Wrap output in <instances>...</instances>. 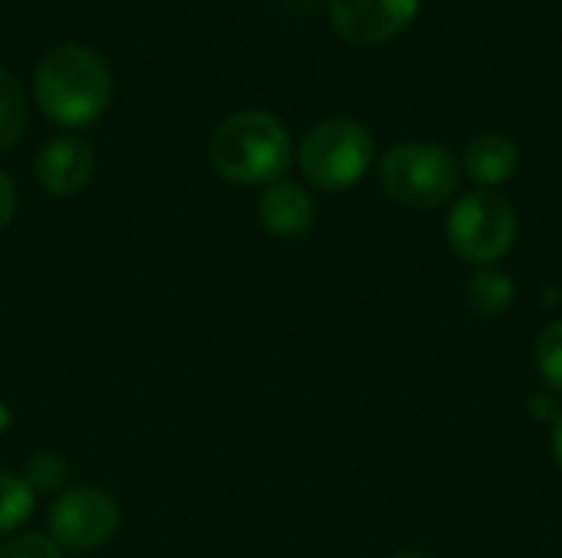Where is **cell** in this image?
<instances>
[{
  "label": "cell",
  "mask_w": 562,
  "mask_h": 558,
  "mask_svg": "<svg viewBox=\"0 0 562 558\" xmlns=\"http://www.w3.org/2000/svg\"><path fill=\"white\" fill-rule=\"evenodd\" d=\"M33 95L49 122L63 128H86L109 109L112 76L95 49L82 43H59L36 62Z\"/></svg>",
  "instance_id": "obj_1"
},
{
  "label": "cell",
  "mask_w": 562,
  "mask_h": 558,
  "mask_svg": "<svg viewBox=\"0 0 562 558\" xmlns=\"http://www.w3.org/2000/svg\"><path fill=\"white\" fill-rule=\"evenodd\" d=\"M207 158L224 181L244 187H267L290 171L293 141L277 115L247 109L217 122L207 141Z\"/></svg>",
  "instance_id": "obj_2"
},
{
  "label": "cell",
  "mask_w": 562,
  "mask_h": 558,
  "mask_svg": "<svg viewBox=\"0 0 562 558\" xmlns=\"http://www.w3.org/2000/svg\"><path fill=\"white\" fill-rule=\"evenodd\" d=\"M385 194L412 210L445 207L461 184V161L435 141H398L379 161Z\"/></svg>",
  "instance_id": "obj_3"
},
{
  "label": "cell",
  "mask_w": 562,
  "mask_h": 558,
  "mask_svg": "<svg viewBox=\"0 0 562 558\" xmlns=\"http://www.w3.org/2000/svg\"><path fill=\"white\" fill-rule=\"evenodd\" d=\"M445 230L451 253L481 270L497 266L514 250L520 220L517 207L501 191L474 187L451 204Z\"/></svg>",
  "instance_id": "obj_4"
},
{
  "label": "cell",
  "mask_w": 562,
  "mask_h": 558,
  "mask_svg": "<svg viewBox=\"0 0 562 558\" xmlns=\"http://www.w3.org/2000/svg\"><path fill=\"white\" fill-rule=\"evenodd\" d=\"M303 178L319 191H349L366 178L375 161V141L369 128L349 115L316 122L296 151Z\"/></svg>",
  "instance_id": "obj_5"
},
{
  "label": "cell",
  "mask_w": 562,
  "mask_h": 558,
  "mask_svg": "<svg viewBox=\"0 0 562 558\" xmlns=\"http://www.w3.org/2000/svg\"><path fill=\"white\" fill-rule=\"evenodd\" d=\"M49 539L69 553H95L119 533V503L99 487H72L49 506Z\"/></svg>",
  "instance_id": "obj_6"
},
{
  "label": "cell",
  "mask_w": 562,
  "mask_h": 558,
  "mask_svg": "<svg viewBox=\"0 0 562 558\" xmlns=\"http://www.w3.org/2000/svg\"><path fill=\"white\" fill-rule=\"evenodd\" d=\"M422 0H329V20L346 43L382 46L412 26Z\"/></svg>",
  "instance_id": "obj_7"
},
{
  "label": "cell",
  "mask_w": 562,
  "mask_h": 558,
  "mask_svg": "<svg viewBox=\"0 0 562 558\" xmlns=\"http://www.w3.org/2000/svg\"><path fill=\"white\" fill-rule=\"evenodd\" d=\"M33 171L46 194L72 197L89 187V181L95 174V151L79 135H56L40 148Z\"/></svg>",
  "instance_id": "obj_8"
},
{
  "label": "cell",
  "mask_w": 562,
  "mask_h": 558,
  "mask_svg": "<svg viewBox=\"0 0 562 558\" xmlns=\"http://www.w3.org/2000/svg\"><path fill=\"white\" fill-rule=\"evenodd\" d=\"M257 217L267 234H273L280 240H300L316 224V204L303 184L280 178L263 187V194L257 201Z\"/></svg>",
  "instance_id": "obj_9"
},
{
  "label": "cell",
  "mask_w": 562,
  "mask_h": 558,
  "mask_svg": "<svg viewBox=\"0 0 562 558\" xmlns=\"http://www.w3.org/2000/svg\"><path fill=\"white\" fill-rule=\"evenodd\" d=\"M464 171L471 174V181L477 187H491L497 191L501 184H507L517 168H520V148L514 138L501 135V132H484L474 135L464 148Z\"/></svg>",
  "instance_id": "obj_10"
},
{
  "label": "cell",
  "mask_w": 562,
  "mask_h": 558,
  "mask_svg": "<svg viewBox=\"0 0 562 558\" xmlns=\"http://www.w3.org/2000/svg\"><path fill=\"white\" fill-rule=\"evenodd\" d=\"M517 299V283L510 273H504L501 266H481L474 270L471 283H468V309L477 319H501Z\"/></svg>",
  "instance_id": "obj_11"
},
{
  "label": "cell",
  "mask_w": 562,
  "mask_h": 558,
  "mask_svg": "<svg viewBox=\"0 0 562 558\" xmlns=\"http://www.w3.org/2000/svg\"><path fill=\"white\" fill-rule=\"evenodd\" d=\"M26 128V95L20 79L0 66V151L13 148Z\"/></svg>",
  "instance_id": "obj_12"
},
{
  "label": "cell",
  "mask_w": 562,
  "mask_h": 558,
  "mask_svg": "<svg viewBox=\"0 0 562 558\" xmlns=\"http://www.w3.org/2000/svg\"><path fill=\"white\" fill-rule=\"evenodd\" d=\"M36 506V493L26 487L23 477L0 470V536L16 533Z\"/></svg>",
  "instance_id": "obj_13"
},
{
  "label": "cell",
  "mask_w": 562,
  "mask_h": 558,
  "mask_svg": "<svg viewBox=\"0 0 562 558\" xmlns=\"http://www.w3.org/2000/svg\"><path fill=\"white\" fill-rule=\"evenodd\" d=\"M533 358H537V368H540V378L547 382V388L557 398H562V319H553L540 329Z\"/></svg>",
  "instance_id": "obj_14"
},
{
  "label": "cell",
  "mask_w": 562,
  "mask_h": 558,
  "mask_svg": "<svg viewBox=\"0 0 562 558\" xmlns=\"http://www.w3.org/2000/svg\"><path fill=\"white\" fill-rule=\"evenodd\" d=\"M26 487L40 497V493H53L66 483L69 477V464L56 454V451H36L26 464H23V474Z\"/></svg>",
  "instance_id": "obj_15"
},
{
  "label": "cell",
  "mask_w": 562,
  "mask_h": 558,
  "mask_svg": "<svg viewBox=\"0 0 562 558\" xmlns=\"http://www.w3.org/2000/svg\"><path fill=\"white\" fill-rule=\"evenodd\" d=\"M0 558H63V549L43 533H20L0 546Z\"/></svg>",
  "instance_id": "obj_16"
},
{
  "label": "cell",
  "mask_w": 562,
  "mask_h": 558,
  "mask_svg": "<svg viewBox=\"0 0 562 558\" xmlns=\"http://www.w3.org/2000/svg\"><path fill=\"white\" fill-rule=\"evenodd\" d=\"M16 217V184L13 178L0 168V230H7Z\"/></svg>",
  "instance_id": "obj_17"
},
{
  "label": "cell",
  "mask_w": 562,
  "mask_h": 558,
  "mask_svg": "<svg viewBox=\"0 0 562 558\" xmlns=\"http://www.w3.org/2000/svg\"><path fill=\"white\" fill-rule=\"evenodd\" d=\"M530 414L540 421V424H557V418L562 414L560 398L553 391H543V395H533L530 398Z\"/></svg>",
  "instance_id": "obj_18"
},
{
  "label": "cell",
  "mask_w": 562,
  "mask_h": 558,
  "mask_svg": "<svg viewBox=\"0 0 562 558\" xmlns=\"http://www.w3.org/2000/svg\"><path fill=\"white\" fill-rule=\"evenodd\" d=\"M553 457H557V467L562 470V414L553 424Z\"/></svg>",
  "instance_id": "obj_19"
},
{
  "label": "cell",
  "mask_w": 562,
  "mask_h": 558,
  "mask_svg": "<svg viewBox=\"0 0 562 558\" xmlns=\"http://www.w3.org/2000/svg\"><path fill=\"white\" fill-rule=\"evenodd\" d=\"M10 424H13V414H10V408H7V405H0V434H3V431H10Z\"/></svg>",
  "instance_id": "obj_20"
},
{
  "label": "cell",
  "mask_w": 562,
  "mask_h": 558,
  "mask_svg": "<svg viewBox=\"0 0 562 558\" xmlns=\"http://www.w3.org/2000/svg\"><path fill=\"white\" fill-rule=\"evenodd\" d=\"M389 558H428V556H422V553H395V556H389Z\"/></svg>",
  "instance_id": "obj_21"
}]
</instances>
